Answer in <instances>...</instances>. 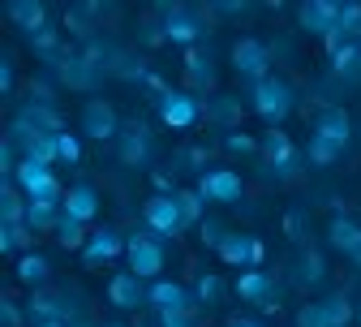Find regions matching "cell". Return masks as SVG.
Here are the masks:
<instances>
[{
	"label": "cell",
	"mask_w": 361,
	"mask_h": 327,
	"mask_svg": "<svg viewBox=\"0 0 361 327\" xmlns=\"http://www.w3.org/2000/svg\"><path fill=\"white\" fill-rule=\"evenodd\" d=\"M293 104H297V90H293V82H284V78H262V82H254L250 86V108L276 129L288 112H293Z\"/></svg>",
	"instance_id": "1"
},
{
	"label": "cell",
	"mask_w": 361,
	"mask_h": 327,
	"mask_svg": "<svg viewBox=\"0 0 361 327\" xmlns=\"http://www.w3.org/2000/svg\"><path fill=\"white\" fill-rule=\"evenodd\" d=\"M125 263H129V271L138 275V280H159V271H164V263H168V254H164V242L155 237V232H129V246H125Z\"/></svg>",
	"instance_id": "2"
},
{
	"label": "cell",
	"mask_w": 361,
	"mask_h": 327,
	"mask_svg": "<svg viewBox=\"0 0 361 327\" xmlns=\"http://www.w3.org/2000/svg\"><path fill=\"white\" fill-rule=\"evenodd\" d=\"M142 220H147V232H155V237H180L185 220H180V207H176V190L172 194H151L142 203Z\"/></svg>",
	"instance_id": "3"
},
{
	"label": "cell",
	"mask_w": 361,
	"mask_h": 327,
	"mask_svg": "<svg viewBox=\"0 0 361 327\" xmlns=\"http://www.w3.org/2000/svg\"><path fill=\"white\" fill-rule=\"evenodd\" d=\"M233 69L241 73V78H250V82H262V78H271V43H262V39H237L233 43Z\"/></svg>",
	"instance_id": "4"
},
{
	"label": "cell",
	"mask_w": 361,
	"mask_h": 327,
	"mask_svg": "<svg viewBox=\"0 0 361 327\" xmlns=\"http://www.w3.org/2000/svg\"><path fill=\"white\" fill-rule=\"evenodd\" d=\"M258 151H262V164H267L271 177H293L297 172V147H293V138L284 129H267Z\"/></svg>",
	"instance_id": "5"
},
{
	"label": "cell",
	"mask_w": 361,
	"mask_h": 327,
	"mask_svg": "<svg viewBox=\"0 0 361 327\" xmlns=\"http://www.w3.org/2000/svg\"><path fill=\"white\" fill-rule=\"evenodd\" d=\"M198 117H202V104L190 95V90H172L168 86L164 95H159V121L168 129H194Z\"/></svg>",
	"instance_id": "6"
},
{
	"label": "cell",
	"mask_w": 361,
	"mask_h": 327,
	"mask_svg": "<svg viewBox=\"0 0 361 327\" xmlns=\"http://www.w3.org/2000/svg\"><path fill=\"white\" fill-rule=\"evenodd\" d=\"M198 194H202L207 203L233 207V203H241V194H245V181H241V172H233V168H207L202 181H198Z\"/></svg>",
	"instance_id": "7"
},
{
	"label": "cell",
	"mask_w": 361,
	"mask_h": 327,
	"mask_svg": "<svg viewBox=\"0 0 361 327\" xmlns=\"http://www.w3.org/2000/svg\"><path fill=\"white\" fill-rule=\"evenodd\" d=\"M215 254H219L224 267H245V271H250V267H258V263L267 258V246H262L258 237H250V232H228V237L219 242Z\"/></svg>",
	"instance_id": "8"
},
{
	"label": "cell",
	"mask_w": 361,
	"mask_h": 327,
	"mask_svg": "<svg viewBox=\"0 0 361 327\" xmlns=\"http://www.w3.org/2000/svg\"><path fill=\"white\" fill-rule=\"evenodd\" d=\"M82 133L95 138V143H108V138L121 133V117L108 100H86L82 104Z\"/></svg>",
	"instance_id": "9"
},
{
	"label": "cell",
	"mask_w": 361,
	"mask_h": 327,
	"mask_svg": "<svg viewBox=\"0 0 361 327\" xmlns=\"http://www.w3.org/2000/svg\"><path fill=\"white\" fill-rule=\"evenodd\" d=\"M297 26H301L305 35L327 39V35L340 26V0H305V5L297 9Z\"/></svg>",
	"instance_id": "10"
},
{
	"label": "cell",
	"mask_w": 361,
	"mask_h": 327,
	"mask_svg": "<svg viewBox=\"0 0 361 327\" xmlns=\"http://www.w3.org/2000/svg\"><path fill=\"white\" fill-rule=\"evenodd\" d=\"M125 246H129V237H121V228H95L90 242H86V250H82V263L86 267H104V263L121 258Z\"/></svg>",
	"instance_id": "11"
},
{
	"label": "cell",
	"mask_w": 361,
	"mask_h": 327,
	"mask_svg": "<svg viewBox=\"0 0 361 327\" xmlns=\"http://www.w3.org/2000/svg\"><path fill=\"white\" fill-rule=\"evenodd\" d=\"M147 302L155 306V314H176V310H194L198 306V297L185 285H176V280H155L147 289Z\"/></svg>",
	"instance_id": "12"
},
{
	"label": "cell",
	"mask_w": 361,
	"mask_h": 327,
	"mask_svg": "<svg viewBox=\"0 0 361 327\" xmlns=\"http://www.w3.org/2000/svg\"><path fill=\"white\" fill-rule=\"evenodd\" d=\"M56 69H61V82H65L69 90H95V86L104 82V69H95L82 52H65V57L56 61Z\"/></svg>",
	"instance_id": "13"
},
{
	"label": "cell",
	"mask_w": 361,
	"mask_h": 327,
	"mask_svg": "<svg viewBox=\"0 0 361 327\" xmlns=\"http://www.w3.org/2000/svg\"><path fill=\"white\" fill-rule=\"evenodd\" d=\"M151 155H155V138H151V129H142V125L121 129V164H125V168H147Z\"/></svg>",
	"instance_id": "14"
},
{
	"label": "cell",
	"mask_w": 361,
	"mask_h": 327,
	"mask_svg": "<svg viewBox=\"0 0 361 327\" xmlns=\"http://www.w3.org/2000/svg\"><path fill=\"white\" fill-rule=\"evenodd\" d=\"M108 302H112L116 310H138V306L147 302V280H138L133 271H116V275L108 280Z\"/></svg>",
	"instance_id": "15"
},
{
	"label": "cell",
	"mask_w": 361,
	"mask_h": 327,
	"mask_svg": "<svg viewBox=\"0 0 361 327\" xmlns=\"http://www.w3.org/2000/svg\"><path fill=\"white\" fill-rule=\"evenodd\" d=\"M207 35V26L190 13V9H168V22H164V39L168 43H180V48H194V43Z\"/></svg>",
	"instance_id": "16"
},
{
	"label": "cell",
	"mask_w": 361,
	"mask_h": 327,
	"mask_svg": "<svg viewBox=\"0 0 361 327\" xmlns=\"http://www.w3.org/2000/svg\"><path fill=\"white\" fill-rule=\"evenodd\" d=\"M314 138H327L331 147H348V138H353V117L344 108H323L319 121H314Z\"/></svg>",
	"instance_id": "17"
},
{
	"label": "cell",
	"mask_w": 361,
	"mask_h": 327,
	"mask_svg": "<svg viewBox=\"0 0 361 327\" xmlns=\"http://www.w3.org/2000/svg\"><path fill=\"white\" fill-rule=\"evenodd\" d=\"M237 297L241 302H262V306H276L271 297H276V280H271L262 267H250L237 275Z\"/></svg>",
	"instance_id": "18"
},
{
	"label": "cell",
	"mask_w": 361,
	"mask_h": 327,
	"mask_svg": "<svg viewBox=\"0 0 361 327\" xmlns=\"http://www.w3.org/2000/svg\"><path fill=\"white\" fill-rule=\"evenodd\" d=\"M65 215H73V220H82V224L95 220V215H99V190H95V185H86V181L69 185V194H65Z\"/></svg>",
	"instance_id": "19"
},
{
	"label": "cell",
	"mask_w": 361,
	"mask_h": 327,
	"mask_svg": "<svg viewBox=\"0 0 361 327\" xmlns=\"http://www.w3.org/2000/svg\"><path fill=\"white\" fill-rule=\"evenodd\" d=\"M327 242H331V250L353 254V250H357V242H361V224H357V220H348V215H336V220L327 224Z\"/></svg>",
	"instance_id": "20"
},
{
	"label": "cell",
	"mask_w": 361,
	"mask_h": 327,
	"mask_svg": "<svg viewBox=\"0 0 361 327\" xmlns=\"http://www.w3.org/2000/svg\"><path fill=\"white\" fill-rule=\"evenodd\" d=\"M30 319H35V327H39V323H69V310H65L61 297L35 289V293H30Z\"/></svg>",
	"instance_id": "21"
},
{
	"label": "cell",
	"mask_w": 361,
	"mask_h": 327,
	"mask_svg": "<svg viewBox=\"0 0 361 327\" xmlns=\"http://www.w3.org/2000/svg\"><path fill=\"white\" fill-rule=\"evenodd\" d=\"M9 18H13L26 35H39L43 26H48V9H43L39 0H13V5H9Z\"/></svg>",
	"instance_id": "22"
},
{
	"label": "cell",
	"mask_w": 361,
	"mask_h": 327,
	"mask_svg": "<svg viewBox=\"0 0 361 327\" xmlns=\"http://www.w3.org/2000/svg\"><path fill=\"white\" fill-rule=\"evenodd\" d=\"M26 194L18 190L13 181H5L0 185V224H26Z\"/></svg>",
	"instance_id": "23"
},
{
	"label": "cell",
	"mask_w": 361,
	"mask_h": 327,
	"mask_svg": "<svg viewBox=\"0 0 361 327\" xmlns=\"http://www.w3.org/2000/svg\"><path fill=\"white\" fill-rule=\"evenodd\" d=\"M48 275H52V263L48 258H43V254H22L18 258V280H22V285L26 289H39V285H48Z\"/></svg>",
	"instance_id": "24"
},
{
	"label": "cell",
	"mask_w": 361,
	"mask_h": 327,
	"mask_svg": "<svg viewBox=\"0 0 361 327\" xmlns=\"http://www.w3.org/2000/svg\"><path fill=\"white\" fill-rule=\"evenodd\" d=\"M86 242H90L86 224L61 211V224H56V246H61V250H86Z\"/></svg>",
	"instance_id": "25"
},
{
	"label": "cell",
	"mask_w": 361,
	"mask_h": 327,
	"mask_svg": "<svg viewBox=\"0 0 361 327\" xmlns=\"http://www.w3.org/2000/svg\"><path fill=\"white\" fill-rule=\"evenodd\" d=\"M185 78H190V90L211 86V82H215V65H211V57H202L198 48H190V52H185Z\"/></svg>",
	"instance_id": "26"
},
{
	"label": "cell",
	"mask_w": 361,
	"mask_h": 327,
	"mask_svg": "<svg viewBox=\"0 0 361 327\" xmlns=\"http://www.w3.org/2000/svg\"><path fill=\"white\" fill-rule=\"evenodd\" d=\"M61 211H65V207H52V203H30V207H26V228H30V232H56Z\"/></svg>",
	"instance_id": "27"
},
{
	"label": "cell",
	"mask_w": 361,
	"mask_h": 327,
	"mask_svg": "<svg viewBox=\"0 0 361 327\" xmlns=\"http://www.w3.org/2000/svg\"><path fill=\"white\" fill-rule=\"evenodd\" d=\"M35 232L26 224H0V250L5 254H30Z\"/></svg>",
	"instance_id": "28"
},
{
	"label": "cell",
	"mask_w": 361,
	"mask_h": 327,
	"mask_svg": "<svg viewBox=\"0 0 361 327\" xmlns=\"http://www.w3.org/2000/svg\"><path fill=\"white\" fill-rule=\"evenodd\" d=\"M331 73H340V78H348V82L361 78V43H348V48H340V52L331 57Z\"/></svg>",
	"instance_id": "29"
},
{
	"label": "cell",
	"mask_w": 361,
	"mask_h": 327,
	"mask_svg": "<svg viewBox=\"0 0 361 327\" xmlns=\"http://www.w3.org/2000/svg\"><path fill=\"white\" fill-rule=\"evenodd\" d=\"M207 117L219 121L224 129H237V121H241V104H237L233 95H215V100L207 104Z\"/></svg>",
	"instance_id": "30"
},
{
	"label": "cell",
	"mask_w": 361,
	"mask_h": 327,
	"mask_svg": "<svg viewBox=\"0 0 361 327\" xmlns=\"http://www.w3.org/2000/svg\"><path fill=\"white\" fill-rule=\"evenodd\" d=\"M176 207H180V220H185V228L207 220V215H202V211H207V198H202L198 190H176Z\"/></svg>",
	"instance_id": "31"
},
{
	"label": "cell",
	"mask_w": 361,
	"mask_h": 327,
	"mask_svg": "<svg viewBox=\"0 0 361 327\" xmlns=\"http://www.w3.org/2000/svg\"><path fill=\"white\" fill-rule=\"evenodd\" d=\"M323 310H327V327H348V323H353V302H348L344 293L323 297Z\"/></svg>",
	"instance_id": "32"
},
{
	"label": "cell",
	"mask_w": 361,
	"mask_h": 327,
	"mask_svg": "<svg viewBox=\"0 0 361 327\" xmlns=\"http://www.w3.org/2000/svg\"><path fill=\"white\" fill-rule=\"evenodd\" d=\"M305 155H310V164H314V168H331V164L340 160V147H331L327 138H310Z\"/></svg>",
	"instance_id": "33"
},
{
	"label": "cell",
	"mask_w": 361,
	"mask_h": 327,
	"mask_svg": "<svg viewBox=\"0 0 361 327\" xmlns=\"http://www.w3.org/2000/svg\"><path fill=\"white\" fill-rule=\"evenodd\" d=\"M319 280H323V254L310 250V254L301 258V267H297V285H301V289H314Z\"/></svg>",
	"instance_id": "34"
},
{
	"label": "cell",
	"mask_w": 361,
	"mask_h": 327,
	"mask_svg": "<svg viewBox=\"0 0 361 327\" xmlns=\"http://www.w3.org/2000/svg\"><path fill=\"white\" fill-rule=\"evenodd\" d=\"M194 297H198L202 306H215V302L224 297V280H219V275H202L198 289H194Z\"/></svg>",
	"instance_id": "35"
},
{
	"label": "cell",
	"mask_w": 361,
	"mask_h": 327,
	"mask_svg": "<svg viewBox=\"0 0 361 327\" xmlns=\"http://www.w3.org/2000/svg\"><path fill=\"white\" fill-rule=\"evenodd\" d=\"M297 327H327V310H323V302H305V306L297 310Z\"/></svg>",
	"instance_id": "36"
},
{
	"label": "cell",
	"mask_w": 361,
	"mask_h": 327,
	"mask_svg": "<svg viewBox=\"0 0 361 327\" xmlns=\"http://www.w3.org/2000/svg\"><path fill=\"white\" fill-rule=\"evenodd\" d=\"M82 160V143H78V133H61V164H78Z\"/></svg>",
	"instance_id": "37"
},
{
	"label": "cell",
	"mask_w": 361,
	"mask_h": 327,
	"mask_svg": "<svg viewBox=\"0 0 361 327\" xmlns=\"http://www.w3.org/2000/svg\"><path fill=\"white\" fill-rule=\"evenodd\" d=\"M228 237V228H224L219 220H202V242L211 246V250H219V242Z\"/></svg>",
	"instance_id": "38"
},
{
	"label": "cell",
	"mask_w": 361,
	"mask_h": 327,
	"mask_svg": "<svg viewBox=\"0 0 361 327\" xmlns=\"http://www.w3.org/2000/svg\"><path fill=\"white\" fill-rule=\"evenodd\" d=\"M224 147H228V151H237V155H245V151H258V143H254L250 133H228V138H224Z\"/></svg>",
	"instance_id": "39"
},
{
	"label": "cell",
	"mask_w": 361,
	"mask_h": 327,
	"mask_svg": "<svg viewBox=\"0 0 361 327\" xmlns=\"http://www.w3.org/2000/svg\"><path fill=\"white\" fill-rule=\"evenodd\" d=\"M159 327H194V310H176V314H159Z\"/></svg>",
	"instance_id": "40"
},
{
	"label": "cell",
	"mask_w": 361,
	"mask_h": 327,
	"mask_svg": "<svg viewBox=\"0 0 361 327\" xmlns=\"http://www.w3.org/2000/svg\"><path fill=\"white\" fill-rule=\"evenodd\" d=\"M0 314H5V327H22V314H18V306L5 297V302H0Z\"/></svg>",
	"instance_id": "41"
},
{
	"label": "cell",
	"mask_w": 361,
	"mask_h": 327,
	"mask_svg": "<svg viewBox=\"0 0 361 327\" xmlns=\"http://www.w3.org/2000/svg\"><path fill=\"white\" fill-rule=\"evenodd\" d=\"M0 90H13V61L0 57Z\"/></svg>",
	"instance_id": "42"
},
{
	"label": "cell",
	"mask_w": 361,
	"mask_h": 327,
	"mask_svg": "<svg viewBox=\"0 0 361 327\" xmlns=\"http://www.w3.org/2000/svg\"><path fill=\"white\" fill-rule=\"evenodd\" d=\"M284 228H288V237H301V215L288 211V215H284Z\"/></svg>",
	"instance_id": "43"
},
{
	"label": "cell",
	"mask_w": 361,
	"mask_h": 327,
	"mask_svg": "<svg viewBox=\"0 0 361 327\" xmlns=\"http://www.w3.org/2000/svg\"><path fill=\"white\" fill-rule=\"evenodd\" d=\"M348 258H353V263H357V267H361V242H357V250H353V254H348Z\"/></svg>",
	"instance_id": "44"
},
{
	"label": "cell",
	"mask_w": 361,
	"mask_h": 327,
	"mask_svg": "<svg viewBox=\"0 0 361 327\" xmlns=\"http://www.w3.org/2000/svg\"><path fill=\"white\" fill-rule=\"evenodd\" d=\"M233 327H262V323H250V319H241V323H233Z\"/></svg>",
	"instance_id": "45"
},
{
	"label": "cell",
	"mask_w": 361,
	"mask_h": 327,
	"mask_svg": "<svg viewBox=\"0 0 361 327\" xmlns=\"http://www.w3.org/2000/svg\"><path fill=\"white\" fill-rule=\"evenodd\" d=\"M39 327H73V323H39Z\"/></svg>",
	"instance_id": "46"
},
{
	"label": "cell",
	"mask_w": 361,
	"mask_h": 327,
	"mask_svg": "<svg viewBox=\"0 0 361 327\" xmlns=\"http://www.w3.org/2000/svg\"><path fill=\"white\" fill-rule=\"evenodd\" d=\"M104 327H125V323H104Z\"/></svg>",
	"instance_id": "47"
},
{
	"label": "cell",
	"mask_w": 361,
	"mask_h": 327,
	"mask_svg": "<svg viewBox=\"0 0 361 327\" xmlns=\"http://www.w3.org/2000/svg\"><path fill=\"white\" fill-rule=\"evenodd\" d=\"M73 327H90V323H73Z\"/></svg>",
	"instance_id": "48"
}]
</instances>
